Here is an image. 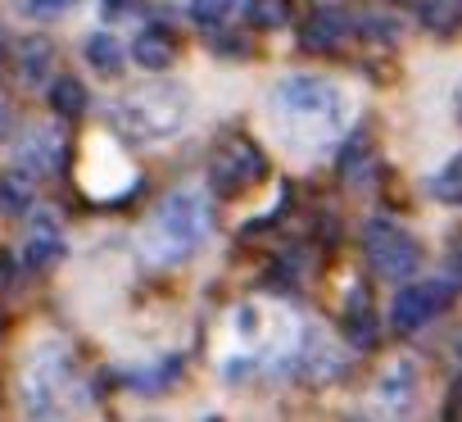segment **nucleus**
<instances>
[{
  "instance_id": "17",
  "label": "nucleus",
  "mask_w": 462,
  "mask_h": 422,
  "mask_svg": "<svg viewBox=\"0 0 462 422\" xmlns=\"http://www.w3.org/2000/svg\"><path fill=\"white\" fill-rule=\"evenodd\" d=\"M51 105H55V114L78 118V114L87 109V87H82L73 73H64V78H55V82H51Z\"/></svg>"
},
{
  "instance_id": "10",
  "label": "nucleus",
  "mask_w": 462,
  "mask_h": 422,
  "mask_svg": "<svg viewBox=\"0 0 462 422\" xmlns=\"http://www.w3.org/2000/svg\"><path fill=\"white\" fill-rule=\"evenodd\" d=\"M295 368H300L309 381H331V377H340V372L349 368V359H345V350H340L331 336L309 332L304 345L295 350Z\"/></svg>"
},
{
  "instance_id": "6",
  "label": "nucleus",
  "mask_w": 462,
  "mask_h": 422,
  "mask_svg": "<svg viewBox=\"0 0 462 422\" xmlns=\"http://www.w3.org/2000/svg\"><path fill=\"white\" fill-rule=\"evenodd\" d=\"M263 173H268V159H263V150H259L254 141H245V136H226V141H217L213 155H208V186H213L217 195H241L245 186L263 182Z\"/></svg>"
},
{
  "instance_id": "8",
  "label": "nucleus",
  "mask_w": 462,
  "mask_h": 422,
  "mask_svg": "<svg viewBox=\"0 0 462 422\" xmlns=\"http://www.w3.org/2000/svg\"><path fill=\"white\" fill-rule=\"evenodd\" d=\"M417 390H421V372L412 359H394L381 368L376 386H372V404L381 413H408L417 404Z\"/></svg>"
},
{
  "instance_id": "11",
  "label": "nucleus",
  "mask_w": 462,
  "mask_h": 422,
  "mask_svg": "<svg viewBox=\"0 0 462 422\" xmlns=\"http://www.w3.org/2000/svg\"><path fill=\"white\" fill-rule=\"evenodd\" d=\"M177 37L168 33V28H145L141 37H136V46H132V60L141 64V69H150V73H163V69H172L177 64Z\"/></svg>"
},
{
  "instance_id": "13",
  "label": "nucleus",
  "mask_w": 462,
  "mask_h": 422,
  "mask_svg": "<svg viewBox=\"0 0 462 422\" xmlns=\"http://www.w3.org/2000/svg\"><path fill=\"white\" fill-rule=\"evenodd\" d=\"M345 33H349V19H345L340 10H318V14L304 23V51H313V55L336 51V46L345 42Z\"/></svg>"
},
{
  "instance_id": "1",
  "label": "nucleus",
  "mask_w": 462,
  "mask_h": 422,
  "mask_svg": "<svg viewBox=\"0 0 462 422\" xmlns=\"http://www.w3.org/2000/svg\"><path fill=\"white\" fill-rule=\"evenodd\" d=\"M268 109L295 155H322L349 123L345 87L331 78H313V73L282 78L268 96Z\"/></svg>"
},
{
  "instance_id": "9",
  "label": "nucleus",
  "mask_w": 462,
  "mask_h": 422,
  "mask_svg": "<svg viewBox=\"0 0 462 422\" xmlns=\"http://www.w3.org/2000/svg\"><path fill=\"white\" fill-rule=\"evenodd\" d=\"M69 250V237H64V223L60 214H51V209H37L32 223H28V237H23V259L28 268H55Z\"/></svg>"
},
{
  "instance_id": "7",
  "label": "nucleus",
  "mask_w": 462,
  "mask_h": 422,
  "mask_svg": "<svg viewBox=\"0 0 462 422\" xmlns=\"http://www.w3.org/2000/svg\"><path fill=\"white\" fill-rule=\"evenodd\" d=\"M448 300V286L444 282H412V286H399L394 305H390V323L394 332H421Z\"/></svg>"
},
{
  "instance_id": "15",
  "label": "nucleus",
  "mask_w": 462,
  "mask_h": 422,
  "mask_svg": "<svg viewBox=\"0 0 462 422\" xmlns=\"http://www.w3.org/2000/svg\"><path fill=\"white\" fill-rule=\"evenodd\" d=\"M87 60H91L96 73L114 78V73L123 69V46H118V37H114V33H91V42H87Z\"/></svg>"
},
{
  "instance_id": "21",
  "label": "nucleus",
  "mask_w": 462,
  "mask_h": 422,
  "mask_svg": "<svg viewBox=\"0 0 462 422\" xmlns=\"http://www.w3.org/2000/svg\"><path fill=\"white\" fill-rule=\"evenodd\" d=\"M231 5H236V0H190V19L204 23V28H217L231 14Z\"/></svg>"
},
{
  "instance_id": "20",
  "label": "nucleus",
  "mask_w": 462,
  "mask_h": 422,
  "mask_svg": "<svg viewBox=\"0 0 462 422\" xmlns=\"http://www.w3.org/2000/svg\"><path fill=\"white\" fill-rule=\"evenodd\" d=\"M250 23L263 33H277L291 23V0H250Z\"/></svg>"
},
{
  "instance_id": "4",
  "label": "nucleus",
  "mask_w": 462,
  "mask_h": 422,
  "mask_svg": "<svg viewBox=\"0 0 462 422\" xmlns=\"http://www.w3.org/2000/svg\"><path fill=\"white\" fill-rule=\"evenodd\" d=\"M69 372H73V359L60 341H46L28 354V368H23V404L28 413L37 417H51L60 413V395L69 390Z\"/></svg>"
},
{
  "instance_id": "26",
  "label": "nucleus",
  "mask_w": 462,
  "mask_h": 422,
  "mask_svg": "<svg viewBox=\"0 0 462 422\" xmlns=\"http://www.w3.org/2000/svg\"><path fill=\"white\" fill-rule=\"evenodd\" d=\"M10 273H14V264H10V255H0V286L10 282Z\"/></svg>"
},
{
  "instance_id": "27",
  "label": "nucleus",
  "mask_w": 462,
  "mask_h": 422,
  "mask_svg": "<svg viewBox=\"0 0 462 422\" xmlns=\"http://www.w3.org/2000/svg\"><path fill=\"white\" fill-rule=\"evenodd\" d=\"M453 100H457V109H462V82H457V91H453Z\"/></svg>"
},
{
  "instance_id": "5",
  "label": "nucleus",
  "mask_w": 462,
  "mask_h": 422,
  "mask_svg": "<svg viewBox=\"0 0 462 422\" xmlns=\"http://www.w3.org/2000/svg\"><path fill=\"white\" fill-rule=\"evenodd\" d=\"M363 255H367V264H372L385 282H403V277H412L417 264H421L417 237H408V232H403L399 223H390V219H372V223L363 228Z\"/></svg>"
},
{
  "instance_id": "24",
  "label": "nucleus",
  "mask_w": 462,
  "mask_h": 422,
  "mask_svg": "<svg viewBox=\"0 0 462 422\" xmlns=\"http://www.w3.org/2000/svg\"><path fill=\"white\" fill-rule=\"evenodd\" d=\"M349 336L354 345H372L376 341V327H372V309L363 305V314H349Z\"/></svg>"
},
{
  "instance_id": "23",
  "label": "nucleus",
  "mask_w": 462,
  "mask_h": 422,
  "mask_svg": "<svg viewBox=\"0 0 462 422\" xmlns=\"http://www.w3.org/2000/svg\"><path fill=\"white\" fill-rule=\"evenodd\" d=\"M69 10H78V0H23V14L28 19H60Z\"/></svg>"
},
{
  "instance_id": "3",
  "label": "nucleus",
  "mask_w": 462,
  "mask_h": 422,
  "mask_svg": "<svg viewBox=\"0 0 462 422\" xmlns=\"http://www.w3.org/2000/svg\"><path fill=\"white\" fill-rule=\"evenodd\" d=\"M114 123L132 141H168L190 123V87L181 82H141L114 100Z\"/></svg>"
},
{
  "instance_id": "18",
  "label": "nucleus",
  "mask_w": 462,
  "mask_h": 422,
  "mask_svg": "<svg viewBox=\"0 0 462 422\" xmlns=\"http://www.w3.org/2000/svg\"><path fill=\"white\" fill-rule=\"evenodd\" d=\"M426 191H430L439 204H457V209H462V155H453V159L426 182Z\"/></svg>"
},
{
  "instance_id": "19",
  "label": "nucleus",
  "mask_w": 462,
  "mask_h": 422,
  "mask_svg": "<svg viewBox=\"0 0 462 422\" xmlns=\"http://www.w3.org/2000/svg\"><path fill=\"white\" fill-rule=\"evenodd\" d=\"M32 182L37 177H28L23 168H14L10 177H0V204L14 209V214H23V209L32 204Z\"/></svg>"
},
{
  "instance_id": "14",
  "label": "nucleus",
  "mask_w": 462,
  "mask_h": 422,
  "mask_svg": "<svg viewBox=\"0 0 462 422\" xmlns=\"http://www.w3.org/2000/svg\"><path fill=\"white\" fill-rule=\"evenodd\" d=\"M51 69H55V46L46 37H37V33L23 37L19 42V73H23V82H46Z\"/></svg>"
},
{
  "instance_id": "16",
  "label": "nucleus",
  "mask_w": 462,
  "mask_h": 422,
  "mask_svg": "<svg viewBox=\"0 0 462 422\" xmlns=\"http://www.w3.org/2000/svg\"><path fill=\"white\" fill-rule=\"evenodd\" d=\"M421 23L435 33V37H448L462 28V0H426L421 5Z\"/></svg>"
},
{
  "instance_id": "2",
  "label": "nucleus",
  "mask_w": 462,
  "mask_h": 422,
  "mask_svg": "<svg viewBox=\"0 0 462 422\" xmlns=\"http://www.w3.org/2000/svg\"><path fill=\"white\" fill-rule=\"evenodd\" d=\"M208 223H213L208 195L199 186H177L154 204V214L141 232V255L150 264H181L204 246Z\"/></svg>"
},
{
  "instance_id": "22",
  "label": "nucleus",
  "mask_w": 462,
  "mask_h": 422,
  "mask_svg": "<svg viewBox=\"0 0 462 422\" xmlns=\"http://www.w3.org/2000/svg\"><path fill=\"white\" fill-rule=\"evenodd\" d=\"M141 10H145V0H100V14H105L109 28L114 23H132Z\"/></svg>"
},
{
  "instance_id": "12",
  "label": "nucleus",
  "mask_w": 462,
  "mask_h": 422,
  "mask_svg": "<svg viewBox=\"0 0 462 422\" xmlns=\"http://www.w3.org/2000/svg\"><path fill=\"white\" fill-rule=\"evenodd\" d=\"M64 164V136L51 127V132H37L23 150H19V168L28 173V177H46V173H55Z\"/></svg>"
},
{
  "instance_id": "25",
  "label": "nucleus",
  "mask_w": 462,
  "mask_h": 422,
  "mask_svg": "<svg viewBox=\"0 0 462 422\" xmlns=\"http://www.w3.org/2000/svg\"><path fill=\"white\" fill-rule=\"evenodd\" d=\"M5 132H10V105L0 100V141H5Z\"/></svg>"
}]
</instances>
